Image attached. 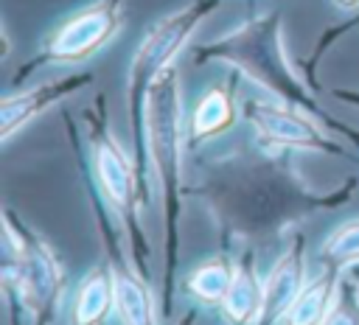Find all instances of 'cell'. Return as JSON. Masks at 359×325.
Returning a JSON list of instances; mask_svg holds the SVG:
<instances>
[{"label": "cell", "mask_w": 359, "mask_h": 325, "mask_svg": "<svg viewBox=\"0 0 359 325\" xmlns=\"http://www.w3.org/2000/svg\"><path fill=\"white\" fill-rule=\"evenodd\" d=\"M188 123L182 118L180 67L163 70L146 98V154L151 177L163 199L165 266H163V317L174 314L177 300V255H180V213H182V143Z\"/></svg>", "instance_id": "6da1fadb"}, {"label": "cell", "mask_w": 359, "mask_h": 325, "mask_svg": "<svg viewBox=\"0 0 359 325\" xmlns=\"http://www.w3.org/2000/svg\"><path fill=\"white\" fill-rule=\"evenodd\" d=\"M84 129H87L90 191L95 196V205L101 207L98 219L107 216L104 210L115 213L118 227L126 235L135 269L143 277H151V244H149L143 221H140V210L149 202V188L140 179L135 157H129L123 151V146L115 140V134L109 129L104 95H98L84 109Z\"/></svg>", "instance_id": "7a4b0ae2"}, {"label": "cell", "mask_w": 359, "mask_h": 325, "mask_svg": "<svg viewBox=\"0 0 359 325\" xmlns=\"http://www.w3.org/2000/svg\"><path fill=\"white\" fill-rule=\"evenodd\" d=\"M194 62L196 64H202V62H227L238 73H244L247 78L261 84L266 92H272L275 101L292 104V106L309 112L311 118H317L328 126H337L342 134H351L353 140H359V134H353L348 126H339V123L325 118L317 98L309 92L303 78L292 70V62L283 50L280 17L278 14L255 17V20L244 22L241 28L230 31L227 36H219V39L202 45L194 53Z\"/></svg>", "instance_id": "3957f363"}, {"label": "cell", "mask_w": 359, "mask_h": 325, "mask_svg": "<svg viewBox=\"0 0 359 325\" xmlns=\"http://www.w3.org/2000/svg\"><path fill=\"white\" fill-rule=\"evenodd\" d=\"M219 8V0H194L154 20L132 50L126 70V115L135 140V165L149 188V154H146V98L154 78L177 64L174 59L191 42L196 28Z\"/></svg>", "instance_id": "277c9868"}, {"label": "cell", "mask_w": 359, "mask_h": 325, "mask_svg": "<svg viewBox=\"0 0 359 325\" xmlns=\"http://www.w3.org/2000/svg\"><path fill=\"white\" fill-rule=\"evenodd\" d=\"M6 233V294L17 300L34 325H53L65 297V266L59 255L11 207L3 213Z\"/></svg>", "instance_id": "5b68a950"}, {"label": "cell", "mask_w": 359, "mask_h": 325, "mask_svg": "<svg viewBox=\"0 0 359 325\" xmlns=\"http://www.w3.org/2000/svg\"><path fill=\"white\" fill-rule=\"evenodd\" d=\"M123 17H126V0H93L76 8L45 34L36 53L25 64H20L14 78L20 81L42 67H56V64L70 67L93 59L121 34Z\"/></svg>", "instance_id": "8992f818"}, {"label": "cell", "mask_w": 359, "mask_h": 325, "mask_svg": "<svg viewBox=\"0 0 359 325\" xmlns=\"http://www.w3.org/2000/svg\"><path fill=\"white\" fill-rule=\"evenodd\" d=\"M244 118L252 123L255 134L269 143V146H283V148H306V151H320V154H345V148L331 140L320 123L283 101H261V98H250L241 104Z\"/></svg>", "instance_id": "52a82bcc"}, {"label": "cell", "mask_w": 359, "mask_h": 325, "mask_svg": "<svg viewBox=\"0 0 359 325\" xmlns=\"http://www.w3.org/2000/svg\"><path fill=\"white\" fill-rule=\"evenodd\" d=\"M93 78L95 76L90 70H81V73H67V76L42 81V84L28 87V90H20V92H8L3 98V104H0V140L8 143L34 118H39L42 112L53 109L65 98L81 92L84 87H90Z\"/></svg>", "instance_id": "ba28073f"}, {"label": "cell", "mask_w": 359, "mask_h": 325, "mask_svg": "<svg viewBox=\"0 0 359 325\" xmlns=\"http://www.w3.org/2000/svg\"><path fill=\"white\" fill-rule=\"evenodd\" d=\"M306 283V241L303 235H294L264 277V308L258 325H280Z\"/></svg>", "instance_id": "9c48e42d"}, {"label": "cell", "mask_w": 359, "mask_h": 325, "mask_svg": "<svg viewBox=\"0 0 359 325\" xmlns=\"http://www.w3.org/2000/svg\"><path fill=\"white\" fill-rule=\"evenodd\" d=\"M238 120V101H236V81H219L210 84L194 104V112L188 118V140L205 143L224 132H230Z\"/></svg>", "instance_id": "30bf717a"}, {"label": "cell", "mask_w": 359, "mask_h": 325, "mask_svg": "<svg viewBox=\"0 0 359 325\" xmlns=\"http://www.w3.org/2000/svg\"><path fill=\"white\" fill-rule=\"evenodd\" d=\"M115 275V317L121 325H157V305L149 289V277H143L135 263H123L121 258H109Z\"/></svg>", "instance_id": "8fae6325"}, {"label": "cell", "mask_w": 359, "mask_h": 325, "mask_svg": "<svg viewBox=\"0 0 359 325\" xmlns=\"http://www.w3.org/2000/svg\"><path fill=\"white\" fill-rule=\"evenodd\" d=\"M112 311H115V275H112V263L107 261L93 266L81 277L70 305V325H104Z\"/></svg>", "instance_id": "7c38bea8"}, {"label": "cell", "mask_w": 359, "mask_h": 325, "mask_svg": "<svg viewBox=\"0 0 359 325\" xmlns=\"http://www.w3.org/2000/svg\"><path fill=\"white\" fill-rule=\"evenodd\" d=\"M264 308V280L258 277L252 252L236 261V275L227 297L222 300V317L230 325H258Z\"/></svg>", "instance_id": "4fadbf2b"}, {"label": "cell", "mask_w": 359, "mask_h": 325, "mask_svg": "<svg viewBox=\"0 0 359 325\" xmlns=\"http://www.w3.org/2000/svg\"><path fill=\"white\" fill-rule=\"evenodd\" d=\"M339 269L325 266L314 280H309L303 286V291L297 294V300L292 303V308L286 311L280 325H323V319L328 317L337 291H339Z\"/></svg>", "instance_id": "5bb4252c"}, {"label": "cell", "mask_w": 359, "mask_h": 325, "mask_svg": "<svg viewBox=\"0 0 359 325\" xmlns=\"http://www.w3.org/2000/svg\"><path fill=\"white\" fill-rule=\"evenodd\" d=\"M233 275H236V263L227 255H213L188 275L185 289L194 300H199L205 305H222V300L230 291Z\"/></svg>", "instance_id": "9a60e30c"}, {"label": "cell", "mask_w": 359, "mask_h": 325, "mask_svg": "<svg viewBox=\"0 0 359 325\" xmlns=\"http://www.w3.org/2000/svg\"><path fill=\"white\" fill-rule=\"evenodd\" d=\"M320 261L339 272L359 266V219L339 224L320 247Z\"/></svg>", "instance_id": "2e32d148"}, {"label": "cell", "mask_w": 359, "mask_h": 325, "mask_svg": "<svg viewBox=\"0 0 359 325\" xmlns=\"http://www.w3.org/2000/svg\"><path fill=\"white\" fill-rule=\"evenodd\" d=\"M323 325H359V286L351 272L339 275V291Z\"/></svg>", "instance_id": "e0dca14e"}, {"label": "cell", "mask_w": 359, "mask_h": 325, "mask_svg": "<svg viewBox=\"0 0 359 325\" xmlns=\"http://www.w3.org/2000/svg\"><path fill=\"white\" fill-rule=\"evenodd\" d=\"M334 98H339V101H345V104L359 109V92L356 90H334Z\"/></svg>", "instance_id": "ac0fdd59"}, {"label": "cell", "mask_w": 359, "mask_h": 325, "mask_svg": "<svg viewBox=\"0 0 359 325\" xmlns=\"http://www.w3.org/2000/svg\"><path fill=\"white\" fill-rule=\"evenodd\" d=\"M339 11H356L359 8V0H331Z\"/></svg>", "instance_id": "d6986e66"}, {"label": "cell", "mask_w": 359, "mask_h": 325, "mask_svg": "<svg viewBox=\"0 0 359 325\" xmlns=\"http://www.w3.org/2000/svg\"><path fill=\"white\" fill-rule=\"evenodd\" d=\"M345 272H351L353 280H356V286H359V266H351V269H345Z\"/></svg>", "instance_id": "ffe728a7"}, {"label": "cell", "mask_w": 359, "mask_h": 325, "mask_svg": "<svg viewBox=\"0 0 359 325\" xmlns=\"http://www.w3.org/2000/svg\"><path fill=\"white\" fill-rule=\"evenodd\" d=\"M180 325H194V314H185V317H182V322H180Z\"/></svg>", "instance_id": "44dd1931"}]
</instances>
